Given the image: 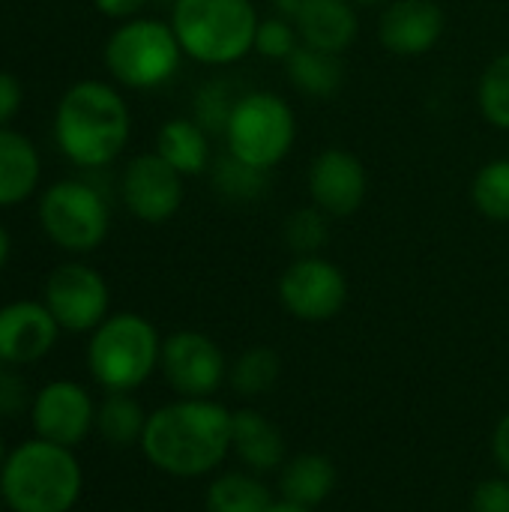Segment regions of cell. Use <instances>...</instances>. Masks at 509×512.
<instances>
[{
    "instance_id": "1",
    "label": "cell",
    "mask_w": 509,
    "mask_h": 512,
    "mask_svg": "<svg viewBox=\"0 0 509 512\" xmlns=\"http://www.w3.org/2000/svg\"><path fill=\"white\" fill-rule=\"evenodd\" d=\"M231 417L216 399H174L150 411L141 453L165 477H213L231 456Z\"/></svg>"
},
{
    "instance_id": "2",
    "label": "cell",
    "mask_w": 509,
    "mask_h": 512,
    "mask_svg": "<svg viewBox=\"0 0 509 512\" xmlns=\"http://www.w3.org/2000/svg\"><path fill=\"white\" fill-rule=\"evenodd\" d=\"M132 114L126 99L108 81L72 84L54 108L57 150L78 168H105L129 144Z\"/></svg>"
},
{
    "instance_id": "3",
    "label": "cell",
    "mask_w": 509,
    "mask_h": 512,
    "mask_svg": "<svg viewBox=\"0 0 509 512\" xmlns=\"http://www.w3.org/2000/svg\"><path fill=\"white\" fill-rule=\"evenodd\" d=\"M84 492L75 450L30 438L0 468V501L12 512H72Z\"/></svg>"
},
{
    "instance_id": "4",
    "label": "cell",
    "mask_w": 509,
    "mask_h": 512,
    "mask_svg": "<svg viewBox=\"0 0 509 512\" xmlns=\"http://www.w3.org/2000/svg\"><path fill=\"white\" fill-rule=\"evenodd\" d=\"M171 30L201 66H231L255 51L261 15L252 0H174Z\"/></svg>"
},
{
    "instance_id": "5",
    "label": "cell",
    "mask_w": 509,
    "mask_h": 512,
    "mask_svg": "<svg viewBox=\"0 0 509 512\" xmlns=\"http://www.w3.org/2000/svg\"><path fill=\"white\" fill-rule=\"evenodd\" d=\"M162 336L138 312L108 315L87 342V369L105 393H135L159 369Z\"/></svg>"
},
{
    "instance_id": "6",
    "label": "cell",
    "mask_w": 509,
    "mask_h": 512,
    "mask_svg": "<svg viewBox=\"0 0 509 512\" xmlns=\"http://www.w3.org/2000/svg\"><path fill=\"white\" fill-rule=\"evenodd\" d=\"M183 48L168 21L129 18L105 39L102 60L111 78L129 90H156L168 84L183 60Z\"/></svg>"
},
{
    "instance_id": "7",
    "label": "cell",
    "mask_w": 509,
    "mask_h": 512,
    "mask_svg": "<svg viewBox=\"0 0 509 512\" xmlns=\"http://www.w3.org/2000/svg\"><path fill=\"white\" fill-rule=\"evenodd\" d=\"M222 135L231 156L261 171H273L294 147L297 117L285 96L249 90L237 99Z\"/></svg>"
},
{
    "instance_id": "8",
    "label": "cell",
    "mask_w": 509,
    "mask_h": 512,
    "mask_svg": "<svg viewBox=\"0 0 509 512\" xmlns=\"http://www.w3.org/2000/svg\"><path fill=\"white\" fill-rule=\"evenodd\" d=\"M39 225L63 252H93L111 231V210L99 189L84 180H57L39 198Z\"/></svg>"
},
{
    "instance_id": "9",
    "label": "cell",
    "mask_w": 509,
    "mask_h": 512,
    "mask_svg": "<svg viewBox=\"0 0 509 512\" xmlns=\"http://www.w3.org/2000/svg\"><path fill=\"white\" fill-rule=\"evenodd\" d=\"M279 306L303 321V324H324L333 321L348 303V279L339 264L324 255H300L294 258L276 285Z\"/></svg>"
},
{
    "instance_id": "10",
    "label": "cell",
    "mask_w": 509,
    "mask_h": 512,
    "mask_svg": "<svg viewBox=\"0 0 509 512\" xmlns=\"http://www.w3.org/2000/svg\"><path fill=\"white\" fill-rule=\"evenodd\" d=\"M228 360L216 339L198 330H177L162 339L159 372L177 399H213L228 384Z\"/></svg>"
},
{
    "instance_id": "11",
    "label": "cell",
    "mask_w": 509,
    "mask_h": 512,
    "mask_svg": "<svg viewBox=\"0 0 509 512\" xmlns=\"http://www.w3.org/2000/svg\"><path fill=\"white\" fill-rule=\"evenodd\" d=\"M42 303L60 330L93 333L111 315V288L96 267L69 261L48 273Z\"/></svg>"
},
{
    "instance_id": "12",
    "label": "cell",
    "mask_w": 509,
    "mask_h": 512,
    "mask_svg": "<svg viewBox=\"0 0 509 512\" xmlns=\"http://www.w3.org/2000/svg\"><path fill=\"white\" fill-rule=\"evenodd\" d=\"M96 405L90 390L78 381H48L30 402V426L36 438L75 450L96 432Z\"/></svg>"
},
{
    "instance_id": "13",
    "label": "cell",
    "mask_w": 509,
    "mask_h": 512,
    "mask_svg": "<svg viewBox=\"0 0 509 512\" xmlns=\"http://www.w3.org/2000/svg\"><path fill=\"white\" fill-rule=\"evenodd\" d=\"M183 174L174 171L156 150L126 162L120 177V195L126 210L144 225H165L183 207Z\"/></svg>"
},
{
    "instance_id": "14",
    "label": "cell",
    "mask_w": 509,
    "mask_h": 512,
    "mask_svg": "<svg viewBox=\"0 0 509 512\" xmlns=\"http://www.w3.org/2000/svg\"><path fill=\"white\" fill-rule=\"evenodd\" d=\"M306 186L318 210H324L330 219H348L363 207L369 177L357 153L345 147H327L312 159Z\"/></svg>"
},
{
    "instance_id": "15",
    "label": "cell",
    "mask_w": 509,
    "mask_h": 512,
    "mask_svg": "<svg viewBox=\"0 0 509 512\" xmlns=\"http://www.w3.org/2000/svg\"><path fill=\"white\" fill-rule=\"evenodd\" d=\"M60 339V324L39 300H12L0 306V360L3 366H30L45 360Z\"/></svg>"
},
{
    "instance_id": "16",
    "label": "cell",
    "mask_w": 509,
    "mask_h": 512,
    "mask_svg": "<svg viewBox=\"0 0 509 512\" xmlns=\"http://www.w3.org/2000/svg\"><path fill=\"white\" fill-rule=\"evenodd\" d=\"M447 30V15L435 0H390L378 18V42L396 57L429 54Z\"/></svg>"
},
{
    "instance_id": "17",
    "label": "cell",
    "mask_w": 509,
    "mask_h": 512,
    "mask_svg": "<svg viewBox=\"0 0 509 512\" xmlns=\"http://www.w3.org/2000/svg\"><path fill=\"white\" fill-rule=\"evenodd\" d=\"M231 456L258 477L279 474L288 462V441L264 411L240 408L231 417Z\"/></svg>"
},
{
    "instance_id": "18",
    "label": "cell",
    "mask_w": 509,
    "mask_h": 512,
    "mask_svg": "<svg viewBox=\"0 0 509 512\" xmlns=\"http://www.w3.org/2000/svg\"><path fill=\"white\" fill-rule=\"evenodd\" d=\"M357 9L360 6H354L351 0H312V3H306L294 15L300 42L309 48L330 51V54L348 51L360 33Z\"/></svg>"
},
{
    "instance_id": "19",
    "label": "cell",
    "mask_w": 509,
    "mask_h": 512,
    "mask_svg": "<svg viewBox=\"0 0 509 512\" xmlns=\"http://www.w3.org/2000/svg\"><path fill=\"white\" fill-rule=\"evenodd\" d=\"M42 177V159L36 144L12 129H0V207H15L33 198Z\"/></svg>"
},
{
    "instance_id": "20",
    "label": "cell",
    "mask_w": 509,
    "mask_h": 512,
    "mask_svg": "<svg viewBox=\"0 0 509 512\" xmlns=\"http://www.w3.org/2000/svg\"><path fill=\"white\" fill-rule=\"evenodd\" d=\"M339 471L324 453H297L279 468V498L318 510L336 492Z\"/></svg>"
},
{
    "instance_id": "21",
    "label": "cell",
    "mask_w": 509,
    "mask_h": 512,
    "mask_svg": "<svg viewBox=\"0 0 509 512\" xmlns=\"http://www.w3.org/2000/svg\"><path fill=\"white\" fill-rule=\"evenodd\" d=\"M156 153L183 177H198L213 165L210 132L195 117H171L156 132Z\"/></svg>"
},
{
    "instance_id": "22",
    "label": "cell",
    "mask_w": 509,
    "mask_h": 512,
    "mask_svg": "<svg viewBox=\"0 0 509 512\" xmlns=\"http://www.w3.org/2000/svg\"><path fill=\"white\" fill-rule=\"evenodd\" d=\"M273 498L264 477L246 468L219 471L204 492V512H267Z\"/></svg>"
},
{
    "instance_id": "23",
    "label": "cell",
    "mask_w": 509,
    "mask_h": 512,
    "mask_svg": "<svg viewBox=\"0 0 509 512\" xmlns=\"http://www.w3.org/2000/svg\"><path fill=\"white\" fill-rule=\"evenodd\" d=\"M288 81L309 99H330L345 84V66L342 54H330L321 48H309L300 42V48L285 60Z\"/></svg>"
},
{
    "instance_id": "24",
    "label": "cell",
    "mask_w": 509,
    "mask_h": 512,
    "mask_svg": "<svg viewBox=\"0 0 509 512\" xmlns=\"http://www.w3.org/2000/svg\"><path fill=\"white\" fill-rule=\"evenodd\" d=\"M147 411L132 393H105L96 405V432L114 450L141 447L147 429Z\"/></svg>"
},
{
    "instance_id": "25",
    "label": "cell",
    "mask_w": 509,
    "mask_h": 512,
    "mask_svg": "<svg viewBox=\"0 0 509 512\" xmlns=\"http://www.w3.org/2000/svg\"><path fill=\"white\" fill-rule=\"evenodd\" d=\"M282 375V357L270 345H252L228 366V387L243 399L267 396Z\"/></svg>"
},
{
    "instance_id": "26",
    "label": "cell",
    "mask_w": 509,
    "mask_h": 512,
    "mask_svg": "<svg viewBox=\"0 0 509 512\" xmlns=\"http://www.w3.org/2000/svg\"><path fill=\"white\" fill-rule=\"evenodd\" d=\"M474 210L498 225H509V156L486 162L471 180Z\"/></svg>"
},
{
    "instance_id": "27",
    "label": "cell",
    "mask_w": 509,
    "mask_h": 512,
    "mask_svg": "<svg viewBox=\"0 0 509 512\" xmlns=\"http://www.w3.org/2000/svg\"><path fill=\"white\" fill-rule=\"evenodd\" d=\"M213 168V186L222 198L234 201V204H252L267 192L270 183V171H261L255 165H246L243 159L225 153L219 162L210 165Z\"/></svg>"
},
{
    "instance_id": "28",
    "label": "cell",
    "mask_w": 509,
    "mask_h": 512,
    "mask_svg": "<svg viewBox=\"0 0 509 512\" xmlns=\"http://www.w3.org/2000/svg\"><path fill=\"white\" fill-rule=\"evenodd\" d=\"M477 105L489 126L509 132V51L498 54L480 75Z\"/></svg>"
},
{
    "instance_id": "29",
    "label": "cell",
    "mask_w": 509,
    "mask_h": 512,
    "mask_svg": "<svg viewBox=\"0 0 509 512\" xmlns=\"http://www.w3.org/2000/svg\"><path fill=\"white\" fill-rule=\"evenodd\" d=\"M285 246L300 258V255H321V249L330 243V216L318 210L315 204L294 210L285 219L282 228Z\"/></svg>"
},
{
    "instance_id": "30",
    "label": "cell",
    "mask_w": 509,
    "mask_h": 512,
    "mask_svg": "<svg viewBox=\"0 0 509 512\" xmlns=\"http://www.w3.org/2000/svg\"><path fill=\"white\" fill-rule=\"evenodd\" d=\"M237 99H240V96L231 93V84H225V81H207V84L198 90L195 102H192L195 120H198L210 135H216V132L222 135L225 126H228V117H231V111H234V105H237Z\"/></svg>"
},
{
    "instance_id": "31",
    "label": "cell",
    "mask_w": 509,
    "mask_h": 512,
    "mask_svg": "<svg viewBox=\"0 0 509 512\" xmlns=\"http://www.w3.org/2000/svg\"><path fill=\"white\" fill-rule=\"evenodd\" d=\"M300 48V33L294 18L276 15V18H261L258 33H255V54L267 60H288Z\"/></svg>"
},
{
    "instance_id": "32",
    "label": "cell",
    "mask_w": 509,
    "mask_h": 512,
    "mask_svg": "<svg viewBox=\"0 0 509 512\" xmlns=\"http://www.w3.org/2000/svg\"><path fill=\"white\" fill-rule=\"evenodd\" d=\"M468 512H509V477H489L474 486Z\"/></svg>"
},
{
    "instance_id": "33",
    "label": "cell",
    "mask_w": 509,
    "mask_h": 512,
    "mask_svg": "<svg viewBox=\"0 0 509 512\" xmlns=\"http://www.w3.org/2000/svg\"><path fill=\"white\" fill-rule=\"evenodd\" d=\"M33 393L27 390L24 378L15 372H0V417H15L21 411H30Z\"/></svg>"
},
{
    "instance_id": "34",
    "label": "cell",
    "mask_w": 509,
    "mask_h": 512,
    "mask_svg": "<svg viewBox=\"0 0 509 512\" xmlns=\"http://www.w3.org/2000/svg\"><path fill=\"white\" fill-rule=\"evenodd\" d=\"M21 102H24L21 81L12 72L0 69V129L12 123V117L21 111Z\"/></svg>"
},
{
    "instance_id": "35",
    "label": "cell",
    "mask_w": 509,
    "mask_h": 512,
    "mask_svg": "<svg viewBox=\"0 0 509 512\" xmlns=\"http://www.w3.org/2000/svg\"><path fill=\"white\" fill-rule=\"evenodd\" d=\"M492 459H495L498 471L509 477V411L492 429Z\"/></svg>"
},
{
    "instance_id": "36",
    "label": "cell",
    "mask_w": 509,
    "mask_h": 512,
    "mask_svg": "<svg viewBox=\"0 0 509 512\" xmlns=\"http://www.w3.org/2000/svg\"><path fill=\"white\" fill-rule=\"evenodd\" d=\"M96 12H102L105 18H117V21H129L138 18V12L147 6V0H93Z\"/></svg>"
},
{
    "instance_id": "37",
    "label": "cell",
    "mask_w": 509,
    "mask_h": 512,
    "mask_svg": "<svg viewBox=\"0 0 509 512\" xmlns=\"http://www.w3.org/2000/svg\"><path fill=\"white\" fill-rule=\"evenodd\" d=\"M267 512H315L312 507H303V504H297V501H288V498H273V504H270V510Z\"/></svg>"
},
{
    "instance_id": "38",
    "label": "cell",
    "mask_w": 509,
    "mask_h": 512,
    "mask_svg": "<svg viewBox=\"0 0 509 512\" xmlns=\"http://www.w3.org/2000/svg\"><path fill=\"white\" fill-rule=\"evenodd\" d=\"M273 3L279 6V12H282V15L294 18V15H297L306 3H312V0H273Z\"/></svg>"
},
{
    "instance_id": "39",
    "label": "cell",
    "mask_w": 509,
    "mask_h": 512,
    "mask_svg": "<svg viewBox=\"0 0 509 512\" xmlns=\"http://www.w3.org/2000/svg\"><path fill=\"white\" fill-rule=\"evenodd\" d=\"M9 255H12V237H9V231L0 225V270L6 267Z\"/></svg>"
},
{
    "instance_id": "40",
    "label": "cell",
    "mask_w": 509,
    "mask_h": 512,
    "mask_svg": "<svg viewBox=\"0 0 509 512\" xmlns=\"http://www.w3.org/2000/svg\"><path fill=\"white\" fill-rule=\"evenodd\" d=\"M354 6H363V9H375V6H387L390 0H351Z\"/></svg>"
},
{
    "instance_id": "41",
    "label": "cell",
    "mask_w": 509,
    "mask_h": 512,
    "mask_svg": "<svg viewBox=\"0 0 509 512\" xmlns=\"http://www.w3.org/2000/svg\"><path fill=\"white\" fill-rule=\"evenodd\" d=\"M6 456H9V450H6V444H3V435H0V468H3V462H6Z\"/></svg>"
},
{
    "instance_id": "42",
    "label": "cell",
    "mask_w": 509,
    "mask_h": 512,
    "mask_svg": "<svg viewBox=\"0 0 509 512\" xmlns=\"http://www.w3.org/2000/svg\"><path fill=\"white\" fill-rule=\"evenodd\" d=\"M0 372H3V360H0Z\"/></svg>"
},
{
    "instance_id": "43",
    "label": "cell",
    "mask_w": 509,
    "mask_h": 512,
    "mask_svg": "<svg viewBox=\"0 0 509 512\" xmlns=\"http://www.w3.org/2000/svg\"><path fill=\"white\" fill-rule=\"evenodd\" d=\"M165 3H174V0H165Z\"/></svg>"
}]
</instances>
